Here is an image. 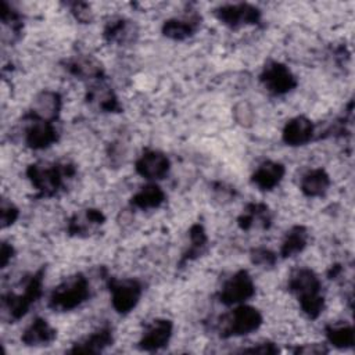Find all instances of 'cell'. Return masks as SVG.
I'll return each instance as SVG.
<instances>
[{
  "mask_svg": "<svg viewBox=\"0 0 355 355\" xmlns=\"http://www.w3.org/2000/svg\"><path fill=\"white\" fill-rule=\"evenodd\" d=\"M172 331H173V323L171 320L157 319L146 327L139 341V348L147 352L158 351L169 343L172 337Z\"/></svg>",
  "mask_w": 355,
  "mask_h": 355,
  "instance_id": "12",
  "label": "cell"
},
{
  "mask_svg": "<svg viewBox=\"0 0 355 355\" xmlns=\"http://www.w3.org/2000/svg\"><path fill=\"white\" fill-rule=\"evenodd\" d=\"M12 254H14V248L7 244V243H3L1 245V252H0V259H1V268H6L7 263L10 262V259L12 258Z\"/></svg>",
  "mask_w": 355,
  "mask_h": 355,
  "instance_id": "34",
  "label": "cell"
},
{
  "mask_svg": "<svg viewBox=\"0 0 355 355\" xmlns=\"http://www.w3.org/2000/svg\"><path fill=\"white\" fill-rule=\"evenodd\" d=\"M18 208L12 204V202H10V201H7V200H3L1 201V207H0V222H1V227L4 229V227H8V226H11L15 220H17V218H18Z\"/></svg>",
  "mask_w": 355,
  "mask_h": 355,
  "instance_id": "30",
  "label": "cell"
},
{
  "mask_svg": "<svg viewBox=\"0 0 355 355\" xmlns=\"http://www.w3.org/2000/svg\"><path fill=\"white\" fill-rule=\"evenodd\" d=\"M324 334L327 341L341 349L352 348L355 343L354 327L348 323H330L324 327Z\"/></svg>",
  "mask_w": 355,
  "mask_h": 355,
  "instance_id": "26",
  "label": "cell"
},
{
  "mask_svg": "<svg viewBox=\"0 0 355 355\" xmlns=\"http://www.w3.org/2000/svg\"><path fill=\"white\" fill-rule=\"evenodd\" d=\"M294 354H305V355H320L329 352V348L326 344L322 343H311V344H302L293 349Z\"/></svg>",
  "mask_w": 355,
  "mask_h": 355,
  "instance_id": "31",
  "label": "cell"
},
{
  "mask_svg": "<svg viewBox=\"0 0 355 355\" xmlns=\"http://www.w3.org/2000/svg\"><path fill=\"white\" fill-rule=\"evenodd\" d=\"M286 168L283 164L276 161L262 162L251 175V182L263 191L275 189L283 179Z\"/></svg>",
  "mask_w": 355,
  "mask_h": 355,
  "instance_id": "16",
  "label": "cell"
},
{
  "mask_svg": "<svg viewBox=\"0 0 355 355\" xmlns=\"http://www.w3.org/2000/svg\"><path fill=\"white\" fill-rule=\"evenodd\" d=\"M262 324L261 312L245 304H239L230 313L223 315L219 320V336L222 338L239 337L258 330Z\"/></svg>",
  "mask_w": 355,
  "mask_h": 355,
  "instance_id": "5",
  "label": "cell"
},
{
  "mask_svg": "<svg viewBox=\"0 0 355 355\" xmlns=\"http://www.w3.org/2000/svg\"><path fill=\"white\" fill-rule=\"evenodd\" d=\"M198 22V17L171 18L162 25V33L173 40H184L197 31Z\"/></svg>",
  "mask_w": 355,
  "mask_h": 355,
  "instance_id": "23",
  "label": "cell"
},
{
  "mask_svg": "<svg viewBox=\"0 0 355 355\" xmlns=\"http://www.w3.org/2000/svg\"><path fill=\"white\" fill-rule=\"evenodd\" d=\"M243 352H250V354H262V355H266V354H277L279 352V348L273 344V343H269V341H263V343H258L250 348H244Z\"/></svg>",
  "mask_w": 355,
  "mask_h": 355,
  "instance_id": "32",
  "label": "cell"
},
{
  "mask_svg": "<svg viewBox=\"0 0 355 355\" xmlns=\"http://www.w3.org/2000/svg\"><path fill=\"white\" fill-rule=\"evenodd\" d=\"M171 162L168 157L157 150L144 151L136 161L135 169L136 172L148 180H159L164 179L169 172Z\"/></svg>",
  "mask_w": 355,
  "mask_h": 355,
  "instance_id": "11",
  "label": "cell"
},
{
  "mask_svg": "<svg viewBox=\"0 0 355 355\" xmlns=\"http://www.w3.org/2000/svg\"><path fill=\"white\" fill-rule=\"evenodd\" d=\"M255 294V286L252 277L247 270L236 272L219 291V301L223 305H239L250 300Z\"/></svg>",
  "mask_w": 355,
  "mask_h": 355,
  "instance_id": "8",
  "label": "cell"
},
{
  "mask_svg": "<svg viewBox=\"0 0 355 355\" xmlns=\"http://www.w3.org/2000/svg\"><path fill=\"white\" fill-rule=\"evenodd\" d=\"M189 237H190V245L184 251V254H183V257L180 259V263H186L189 261H194L201 254H204V251L207 250L208 237H207V233H205L204 227L200 223H196V225H193L190 227Z\"/></svg>",
  "mask_w": 355,
  "mask_h": 355,
  "instance_id": "27",
  "label": "cell"
},
{
  "mask_svg": "<svg viewBox=\"0 0 355 355\" xmlns=\"http://www.w3.org/2000/svg\"><path fill=\"white\" fill-rule=\"evenodd\" d=\"M73 175V166L69 164L37 162L26 169V176L42 197H53L64 186V180Z\"/></svg>",
  "mask_w": 355,
  "mask_h": 355,
  "instance_id": "2",
  "label": "cell"
},
{
  "mask_svg": "<svg viewBox=\"0 0 355 355\" xmlns=\"http://www.w3.org/2000/svg\"><path fill=\"white\" fill-rule=\"evenodd\" d=\"M61 110V97L57 92L44 90L39 93L31 107L29 116H33L36 119L54 122L58 118Z\"/></svg>",
  "mask_w": 355,
  "mask_h": 355,
  "instance_id": "14",
  "label": "cell"
},
{
  "mask_svg": "<svg viewBox=\"0 0 355 355\" xmlns=\"http://www.w3.org/2000/svg\"><path fill=\"white\" fill-rule=\"evenodd\" d=\"M215 15L220 22L230 28H240L244 25L257 24L261 18V11L247 3L222 6L215 11Z\"/></svg>",
  "mask_w": 355,
  "mask_h": 355,
  "instance_id": "9",
  "label": "cell"
},
{
  "mask_svg": "<svg viewBox=\"0 0 355 355\" xmlns=\"http://www.w3.org/2000/svg\"><path fill=\"white\" fill-rule=\"evenodd\" d=\"M259 80L263 87L275 96H283L297 86V79L293 72L279 61H269L263 67Z\"/></svg>",
  "mask_w": 355,
  "mask_h": 355,
  "instance_id": "7",
  "label": "cell"
},
{
  "mask_svg": "<svg viewBox=\"0 0 355 355\" xmlns=\"http://www.w3.org/2000/svg\"><path fill=\"white\" fill-rule=\"evenodd\" d=\"M89 297H90L89 282L82 273H78L64 280L61 284H58L53 290L49 298V306L53 311L67 312L82 305Z\"/></svg>",
  "mask_w": 355,
  "mask_h": 355,
  "instance_id": "4",
  "label": "cell"
},
{
  "mask_svg": "<svg viewBox=\"0 0 355 355\" xmlns=\"http://www.w3.org/2000/svg\"><path fill=\"white\" fill-rule=\"evenodd\" d=\"M31 119L29 126L25 129V144L32 150H43L50 147L58 140V132L54 122L36 119L26 115Z\"/></svg>",
  "mask_w": 355,
  "mask_h": 355,
  "instance_id": "10",
  "label": "cell"
},
{
  "mask_svg": "<svg viewBox=\"0 0 355 355\" xmlns=\"http://www.w3.org/2000/svg\"><path fill=\"white\" fill-rule=\"evenodd\" d=\"M57 337L54 327L43 318H36L22 333L21 341L28 347H42L51 344Z\"/></svg>",
  "mask_w": 355,
  "mask_h": 355,
  "instance_id": "17",
  "label": "cell"
},
{
  "mask_svg": "<svg viewBox=\"0 0 355 355\" xmlns=\"http://www.w3.org/2000/svg\"><path fill=\"white\" fill-rule=\"evenodd\" d=\"M43 276L44 270L40 269L26 279L21 293H8L3 295V312L10 320L21 319L40 298L43 293Z\"/></svg>",
  "mask_w": 355,
  "mask_h": 355,
  "instance_id": "3",
  "label": "cell"
},
{
  "mask_svg": "<svg viewBox=\"0 0 355 355\" xmlns=\"http://www.w3.org/2000/svg\"><path fill=\"white\" fill-rule=\"evenodd\" d=\"M308 243V230L302 225L293 226L284 236L282 247H280V255L282 258H290L304 251Z\"/></svg>",
  "mask_w": 355,
  "mask_h": 355,
  "instance_id": "24",
  "label": "cell"
},
{
  "mask_svg": "<svg viewBox=\"0 0 355 355\" xmlns=\"http://www.w3.org/2000/svg\"><path fill=\"white\" fill-rule=\"evenodd\" d=\"M114 341L112 329L110 326H103L80 341L75 343L69 352L72 354H98L110 347Z\"/></svg>",
  "mask_w": 355,
  "mask_h": 355,
  "instance_id": "15",
  "label": "cell"
},
{
  "mask_svg": "<svg viewBox=\"0 0 355 355\" xmlns=\"http://www.w3.org/2000/svg\"><path fill=\"white\" fill-rule=\"evenodd\" d=\"M313 133H315V126L312 121L304 115H298L291 118L286 123L282 137L287 146L298 147L309 143L313 137Z\"/></svg>",
  "mask_w": 355,
  "mask_h": 355,
  "instance_id": "13",
  "label": "cell"
},
{
  "mask_svg": "<svg viewBox=\"0 0 355 355\" xmlns=\"http://www.w3.org/2000/svg\"><path fill=\"white\" fill-rule=\"evenodd\" d=\"M87 101L105 112H118L121 110L115 93L103 80L94 82L87 90Z\"/></svg>",
  "mask_w": 355,
  "mask_h": 355,
  "instance_id": "19",
  "label": "cell"
},
{
  "mask_svg": "<svg viewBox=\"0 0 355 355\" xmlns=\"http://www.w3.org/2000/svg\"><path fill=\"white\" fill-rule=\"evenodd\" d=\"M251 261L252 263L262 268H272L276 263V254L265 247H257L251 250Z\"/></svg>",
  "mask_w": 355,
  "mask_h": 355,
  "instance_id": "29",
  "label": "cell"
},
{
  "mask_svg": "<svg viewBox=\"0 0 355 355\" xmlns=\"http://www.w3.org/2000/svg\"><path fill=\"white\" fill-rule=\"evenodd\" d=\"M108 288L112 308L121 315L129 313L137 305L143 293L140 282L135 279H108Z\"/></svg>",
  "mask_w": 355,
  "mask_h": 355,
  "instance_id": "6",
  "label": "cell"
},
{
  "mask_svg": "<svg viewBox=\"0 0 355 355\" xmlns=\"http://www.w3.org/2000/svg\"><path fill=\"white\" fill-rule=\"evenodd\" d=\"M105 220V216L101 211L94 208L83 209L78 214H75L69 222H68V233L71 236H87L90 232H93L96 227L103 225Z\"/></svg>",
  "mask_w": 355,
  "mask_h": 355,
  "instance_id": "18",
  "label": "cell"
},
{
  "mask_svg": "<svg viewBox=\"0 0 355 355\" xmlns=\"http://www.w3.org/2000/svg\"><path fill=\"white\" fill-rule=\"evenodd\" d=\"M136 33V29L130 21L116 18L107 24L104 28V37L107 42H116V43H125L126 40L133 39V35Z\"/></svg>",
  "mask_w": 355,
  "mask_h": 355,
  "instance_id": "28",
  "label": "cell"
},
{
  "mask_svg": "<svg viewBox=\"0 0 355 355\" xmlns=\"http://www.w3.org/2000/svg\"><path fill=\"white\" fill-rule=\"evenodd\" d=\"M330 186V178L322 168L308 171L300 182V189L306 197H320Z\"/></svg>",
  "mask_w": 355,
  "mask_h": 355,
  "instance_id": "22",
  "label": "cell"
},
{
  "mask_svg": "<svg viewBox=\"0 0 355 355\" xmlns=\"http://www.w3.org/2000/svg\"><path fill=\"white\" fill-rule=\"evenodd\" d=\"M270 212L268 205L262 202H251L245 207L237 222L243 230H250L254 226L268 229L270 226Z\"/></svg>",
  "mask_w": 355,
  "mask_h": 355,
  "instance_id": "21",
  "label": "cell"
},
{
  "mask_svg": "<svg viewBox=\"0 0 355 355\" xmlns=\"http://www.w3.org/2000/svg\"><path fill=\"white\" fill-rule=\"evenodd\" d=\"M67 69L76 78L85 80H103L104 71L97 60L89 55H78L67 62Z\"/></svg>",
  "mask_w": 355,
  "mask_h": 355,
  "instance_id": "20",
  "label": "cell"
},
{
  "mask_svg": "<svg viewBox=\"0 0 355 355\" xmlns=\"http://www.w3.org/2000/svg\"><path fill=\"white\" fill-rule=\"evenodd\" d=\"M165 200V193L155 183H148L143 186L136 194H133L130 204L139 209L158 208Z\"/></svg>",
  "mask_w": 355,
  "mask_h": 355,
  "instance_id": "25",
  "label": "cell"
},
{
  "mask_svg": "<svg viewBox=\"0 0 355 355\" xmlns=\"http://www.w3.org/2000/svg\"><path fill=\"white\" fill-rule=\"evenodd\" d=\"M72 12L76 15V18L79 21H83V22H86L90 18V11H87L86 4H83V3L72 4Z\"/></svg>",
  "mask_w": 355,
  "mask_h": 355,
  "instance_id": "33",
  "label": "cell"
},
{
  "mask_svg": "<svg viewBox=\"0 0 355 355\" xmlns=\"http://www.w3.org/2000/svg\"><path fill=\"white\" fill-rule=\"evenodd\" d=\"M288 291L295 295L302 312L309 319L320 316L324 308V298L322 294V283L312 269H295L288 279Z\"/></svg>",
  "mask_w": 355,
  "mask_h": 355,
  "instance_id": "1",
  "label": "cell"
}]
</instances>
